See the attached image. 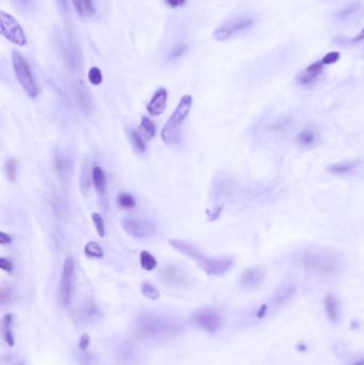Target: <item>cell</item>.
<instances>
[{
  "label": "cell",
  "instance_id": "ac0fdd59",
  "mask_svg": "<svg viewBox=\"0 0 364 365\" xmlns=\"http://www.w3.org/2000/svg\"><path fill=\"white\" fill-rule=\"evenodd\" d=\"M74 97L78 107L80 108V110L85 113H88L90 111L92 103H91V98L87 92V90L83 86L77 85L74 88Z\"/></svg>",
  "mask_w": 364,
  "mask_h": 365
},
{
  "label": "cell",
  "instance_id": "30bf717a",
  "mask_svg": "<svg viewBox=\"0 0 364 365\" xmlns=\"http://www.w3.org/2000/svg\"><path fill=\"white\" fill-rule=\"evenodd\" d=\"M191 321L208 333H215L221 326L220 315L212 309L198 310L191 315Z\"/></svg>",
  "mask_w": 364,
  "mask_h": 365
},
{
  "label": "cell",
  "instance_id": "5b68a950",
  "mask_svg": "<svg viewBox=\"0 0 364 365\" xmlns=\"http://www.w3.org/2000/svg\"><path fill=\"white\" fill-rule=\"evenodd\" d=\"M12 63L15 76L22 88L26 91L31 98H35L39 93V88L36 86L35 79L32 75V72L28 62L23 57L21 52L16 50L12 51Z\"/></svg>",
  "mask_w": 364,
  "mask_h": 365
},
{
  "label": "cell",
  "instance_id": "8d00e7d4",
  "mask_svg": "<svg viewBox=\"0 0 364 365\" xmlns=\"http://www.w3.org/2000/svg\"><path fill=\"white\" fill-rule=\"evenodd\" d=\"M83 8H84L85 14H87L89 16L94 15L95 10H94V6H93V0H83Z\"/></svg>",
  "mask_w": 364,
  "mask_h": 365
},
{
  "label": "cell",
  "instance_id": "f1b7e54d",
  "mask_svg": "<svg viewBox=\"0 0 364 365\" xmlns=\"http://www.w3.org/2000/svg\"><path fill=\"white\" fill-rule=\"evenodd\" d=\"M141 293L144 297L151 300H157L160 297L158 289L149 282H143L141 284Z\"/></svg>",
  "mask_w": 364,
  "mask_h": 365
},
{
  "label": "cell",
  "instance_id": "ffe728a7",
  "mask_svg": "<svg viewBox=\"0 0 364 365\" xmlns=\"http://www.w3.org/2000/svg\"><path fill=\"white\" fill-rule=\"evenodd\" d=\"M3 336L6 343L13 347L15 341L13 335V315L11 313H8L3 317Z\"/></svg>",
  "mask_w": 364,
  "mask_h": 365
},
{
  "label": "cell",
  "instance_id": "4fadbf2b",
  "mask_svg": "<svg viewBox=\"0 0 364 365\" xmlns=\"http://www.w3.org/2000/svg\"><path fill=\"white\" fill-rule=\"evenodd\" d=\"M324 67L325 66L323 65L322 60H318L309 67H307L304 71L300 72L297 75L296 77L297 85L302 87L311 85L313 81L322 74Z\"/></svg>",
  "mask_w": 364,
  "mask_h": 365
},
{
  "label": "cell",
  "instance_id": "e575fe53",
  "mask_svg": "<svg viewBox=\"0 0 364 365\" xmlns=\"http://www.w3.org/2000/svg\"><path fill=\"white\" fill-rule=\"evenodd\" d=\"M340 59V52L338 51H332V52H328L327 54L321 59L324 66H331L334 65L335 62H338Z\"/></svg>",
  "mask_w": 364,
  "mask_h": 365
},
{
  "label": "cell",
  "instance_id": "e0dca14e",
  "mask_svg": "<svg viewBox=\"0 0 364 365\" xmlns=\"http://www.w3.org/2000/svg\"><path fill=\"white\" fill-rule=\"evenodd\" d=\"M295 293H296V287L293 284L287 283V284L281 285L275 293L274 296L275 303L278 306H282L288 302V301L293 298Z\"/></svg>",
  "mask_w": 364,
  "mask_h": 365
},
{
  "label": "cell",
  "instance_id": "5bb4252c",
  "mask_svg": "<svg viewBox=\"0 0 364 365\" xmlns=\"http://www.w3.org/2000/svg\"><path fill=\"white\" fill-rule=\"evenodd\" d=\"M167 98L168 93L167 90L160 88L158 89L155 93H154L153 97L151 98L150 103L148 104V112L151 115H159L165 111L166 106H167Z\"/></svg>",
  "mask_w": 364,
  "mask_h": 365
},
{
  "label": "cell",
  "instance_id": "8fae6325",
  "mask_svg": "<svg viewBox=\"0 0 364 365\" xmlns=\"http://www.w3.org/2000/svg\"><path fill=\"white\" fill-rule=\"evenodd\" d=\"M266 278V271L262 267H252L245 270L239 279V283L242 288L247 290H253L260 287Z\"/></svg>",
  "mask_w": 364,
  "mask_h": 365
},
{
  "label": "cell",
  "instance_id": "b9f144b4",
  "mask_svg": "<svg viewBox=\"0 0 364 365\" xmlns=\"http://www.w3.org/2000/svg\"><path fill=\"white\" fill-rule=\"evenodd\" d=\"M12 241V237L5 233V232H2L0 233V244L2 245H7V244H10Z\"/></svg>",
  "mask_w": 364,
  "mask_h": 365
},
{
  "label": "cell",
  "instance_id": "ee69618b",
  "mask_svg": "<svg viewBox=\"0 0 364 365\" xmlns=\"http://www.w3.org/2000/svg\"><path fill=\"white\" fill-rule=\"evenodd\" d=\"M363 40H364V28L356 36H354L353 39L350 40V43H359V42H362Z\"/></svg>",
  "mask_w": 364,
  "mask_h": 365
},
{
  "label": "cell",
  "instance_id": "f35d334b",
  "mask_svg": "<svg viewBox=\"0 0 364 365\" xmlns=\"http://www.w3.org/2000/svg\"><path fill=\"white\" fill-rule=\"evenodd\" d=\"M79 349L83 350V351H86L89 346H90V336L88 333H84L83 335L80 336L79 339Z\"/></svg>",
  "mask_w": 364,
  "mask_h": 365
},
{
  "label": "cell",
  "instance_id": "9a60e30c",
  "mask_svg": "<svg viewBox=\"0 0 364 365\" xmlns=\"http://www.w3.org/2000/svg\"><path fill=\"white\" fill-rule=\"evenodd\" d=\"M362 10L361 2H353L346 6L342 7L340 10L336 11L333 15L334 20L338 23H348L356 17Z\"/></svg>",
  "mask_w": 364,
  "mask_h": 365
},
{
  "label": "cell",
  "instance_id": "3957f363",
  "mask_svg": "<svg viewBox=\"0 0 364 365\" xmlns=\"http://www.w3.org/2000/svg\"><path fill=\"white\" fill-rule=\"evenodd\" d=\"M193 96L186 94L180 98L174 112L169 117L161 132V139L168 144H176L181 140V127L193 107Z\"/></svg>",
  "mask_w": 364,
  "mask_h": 365
},
{
  "label": "cell",
  "instance_id": "ab89813d",
  "mask_svg": "<svg viewBox=\"0 0 364 365\" xmlns=\"http://www.w3.org/2000/svg\"><path fill=\"white\" fill-rule=\"evenodd\" d=\"M56 4H57V7H58V9H59L60 13H62V14H68V13H70L68 0H56Z\"/></svg>",
  "mask_w": 364,
  "mask_h": 365
},
{
  "label": "cell",
  "instance_id": "9c48e42d",
  "mask_svg": "<svg viewBox=\"0 0 364 365\" xmlns=\"http://www.w3.org/2000/svg\"><path fill=\"white\" fill-rule=\"evenodd\" d=\"M122 227L124 231L136 238H150L156 233V224L148 219H135L124 218L122 219Z\"/></svg>",
  "mask_w": 364,
  "mask_h": 365
},
{
  "label": "cell",
  "instance_id": "4316f807",
  "mask_svg": "<svg viewBox=\"0 0 364 365\" xmlns=\"http://www.w3.org/2000/svg\"><path fill=\"white\" fill-rule=\"evenodd\" d=\"M85 253L91 259H102L104 257L103 249L96 242L90 241L85 246Z\"/></svg>",
  "mask_w": 364,
  "mask_h": 365
},
{
  "label": "cell",
  "instance_id": "836d02e7",
  "mask_svg": "<svg viewBox=\"0 0 364 365\" xmlns=\"http://www.w3.org/2000/svg\"><path fill=\"white\" fill-rule=\"evenodd\" d=\"M92 221L96 227V231L99 235V237H104L105 236V222L103 217L99 215L98 213H93L92 214Z\"/></svg>",
  "mask_w": 364,
  "mask_h": 365
},
{
  "label": "cell",
  "instance_id": "7bdbcfd3",
  "mask_svg": "<svg viewBox=\"0 0 364 365\" xmlns=\"http://www.w3.org/2000/svg\"><path fill=\"white\" fill-rule=\"evenodd\" d=\"M166 3L171 8H178V7H181L183 5H185L186 0H166Z\"/></svg>",
  "mask_w": 364,
  "mask_h": 365
},
{
  "label": "cell",
  "instance_id": "d4e9b609",
  "mask_svg": "<svg viewBox=\"0 0 364 365\" xmlns=\"http://www.w3.org/2000/svg\"><path fill=\"white\" fill-rule=\"evenodd\" d=\"M354 168L353 162H340V163H334V165H330L327 170L333 174H346V173H350Z\"/></svg>",
  "mask_w": 364,
  "mask_h": 365
},
{
  "label": "cell",
  "instance_id": "74e56055",
  "mask_svg": "<svg viewBox=\"0 0 364 365\" xmlns=\"http://www.w3.org/2000/svg\"><path fill=\"white\" fill-rule=\"evenodd\" d=\"M0 268H2L3 270H5V271H7V272H9V273L13 272V270H14L13 263L10 260H8L6 258L0 259Z\"/></svg>",
  "mask_w": 364,
  "mask_h": 365
},
{
  "label": "cell",
  "instance_id": "d590c367",
  "mask_svg": "<svg viewBox=\"0 0 364 365\" xmlns=\"http://www.w3.org/2000/svg\"><path fill=\"white\" fill-rule=\"evenodd\" d=\"M54 168L57 169V171H58L59 173H62V174H63V173H65V172L67 171V169H68L66 160L63 159L62 156H60V155H59V156L57 155L56 158H54Z\"/></svg>",
  "mask_w": 364,
  "mask_h": 365
},
{
  "label": "cell",
  "instance_id": "cb8c5ba5",
  "mask_svg": "<svg viewBox=\"0 0 364 365\" xmlns=\"http://www.w3.org/2000/svg\"><path fill=\"white\" fill-rule=\"evenodd\" d=\"M140 264L144 270L152 271L157 267V260L150 252L142 251L140 253Z\"/></svg>",
  "mask_w": 364,
  "mask_h": 365
},
{
  "label": "cell",
  "instance_id": "bcb514c9",
  "mask_svg": "<svg viewBox=\"0 0 364 365\" xmlns=\"http://www.w3.org/2000/svg\"><path fill=\"white\" fill-rule=\"evenodd\" d=\"M351 365H364V358H363V359H360V360L357 361V362H354V363L351 364Z\"/></svg>",
  "mask_w": 364,
  "mask_h": 365
},
{
  "label": "cell",
  "instance_id": "f546056e",
  "mask_svg": "<svg viewBox=\"0 0 364 365\" xmlns=\"http://www.w3.org/2000/svg\"><path fill=\"white\" fill-rule=\"evenodd\" d=\"M6 173L9 180L14 182L17 177V160L14 157H10L6 161Z\"/></svg>",
  "mask_w": 364,
  "mask_h": 365
},
{
  "label": "cell",
  "instance_id": "7402d4cb",
  "mask_svg": "<svg viewBox=\"0 0 364 365\" xmlns=\"http://www.w3.org/2000/svg\"><path fill=\"white\" fill-rule=\"evenodd\" d=\"M139 133L145 140L152 139L156 134V127L149 116H142L139 126Z\"/></svg>",
  "mask_w": 364,
  "mask_h": 365
},
{
  "label": "cell",
  "instance_id": "44dd1931",
  "mask_svg": "<svg viewBox=\"0 0 364 365\" xmlns=\"http://www.w3.org/2000/svg\"><path fill=\"white\" fill-rule=\"evenodd\" d=\"M92 180H93V185L98 193V195L104 196L106 193L107 179H106L105 172L101 167L95 166L92 169Z\"/></svg>",
  "mask_w": 364,
  "mask_h": 365
},
{
  "label": "cell",
  "instance_id": "ba28073f",
  "mask_svg": "<svg viewBox=\"0 0 364 365\" xmlns=\"http://www.w3.org/2000/svg\"><path fill=\"white\" fill-rule=\"evenodd\" d=\"M0 32L4 38L17 46L23 47L27 44L26 34L20 23L11 14L5 11L0 12Z\"/></svg>",
  "mask_w": 364,
  "mask_h": 365
},
{
  "label": "cell",
  "instance_id": "d6a6232c",
  "mask_svg": "<svg viewBox=\"0 0 364 365\" xmlns=\"http://www.w3.org/2000/svg\"><path fill=\"white\" fill-rule=\"evenodd\" d=\"M16 295L10 287H3L2 291H0V301H2V305H8L12 303L15 301Z\"/></svg>",
  "mask_w": 364,
  "mask_h": 365
},
{
  "label": "cell",
  "instance_id": "52a82bcc",
  "mask_svg": "<svg viewBox=\"0 0 364 365\" xmlns=\"http://www.w3.org/2000/svg\"><path fill=\"white\" fill-rule=\"evenodd\" d=\"M74 278H75V265L72 257L66 259L63 265L61 281L59 286V302L62 308H68L71 305L73 291H74Z\"/></svg>",
  "mask_w": 364,
  "mask_h": 365
},
{
  "label": "cell",
  "instance_id": "277c9868",
  "mask_svg": "<svg viewBox=\"0 0 364 365\" xmlns=\"http://www.w3.org/2000/svg\"><path fill=\"white\" fill-rule=\"evenodd\" d=\"M307 270L320 276H330L338 270V263L329 253L321 250H308L305 254Z\"/></svg>",
  "mask_w": 364,
  "mask_h": 365
},
{
  "label": "cell",
  "instance_id": "60d3db41",
  "mask_svg": "<svg viewBox=\"0 0 364 365\" xmlns=\"http://www.w3.org/2000/svg\"><path fill=\"white\" fill-rule=\"evenodd\" d=\"M72 4H73V6H74V9L77 12V14L83 17L85 15V11L83 8V0H72Z\"/></svg>",
  "mask_w": 364,
  "mask_h": 365
},
{
  "label": "cell",
  "instance_id": "7c38bea8",
  "mask_svg": "<svg viewBox=\"0 0 364 365\" xmlns=\"http://www.w3.org/2000/svg\"><path fill=\"white\" fill-rule=\"evenodd\" d=\"M160 281L168 286H181L187 284V273L176 266H167L160 271Z\"/></svg>",
  "mask_w": 364,
  "mask_h": 365
},
{
  "label": "cell",
  "instance_id": "7a4b0ae2",
  "mask_svg": "<svg viewBox=\"0 0 364 365\" xmlns=\"http://www.w3.org/2000/svg\"><path fill=\"white\" fill-rule=\"evenodd\" d=\"M170 245L185 257L195 261L208 275L221 276L229 271L233 266V259L231 258H212L207 257L200 251L196 246L181 239H171Z\"/></svg>",
  "mask_w": 364,
  "mask_h": 365
},
{
  "label": "cell",
  "instance_id": "8992f818",
  "mask_svg": "<svg viewBox=\"0 0 364 365\" xmlns=\"http://www.w3.org/2000/svg\"><path fill=\"white\" fill-rule=\"evenodd\" d=\"M254 22L256 21H254L253 16L246 14L232 17L229 21L222 24L219 28L216 29V31L214 32V39L219 42L225 41L230 39L234 34L250 29L254 25Z\"/></svg>",
  "mask_w": 364,
  "mask_h": 365
},
{
  "label": "cell",
  "instance_id": "6da1fadb",
  "mask_svg": "<svg viewBox=\"0 0 364 365\" xmlns=\"http://www.w3.org/2000/svg\"><path fill=\"white\" fill-rule=\"evenodd\" d=\"M135 331L142 339H168L181 331L176 319L155 313H144L136 322Z\"/></svg>",
  "mask_w": 364,
  "mask_h": 365
},
{
  "label": "cell",
  "instance_id": "d6986e66",
  "mask_svg": "<svg viewBox=\"0 0 364 365\" xmlns=\"http://www.w3.org/2000/svg\"><path fill=\"white\" fill-rule=\"evenodd\" d=\"M296 142L299 147L305 149L313 148L317 143V134L312 129H306L297 135Z\"/></svg>",
  "mask_w": 364,
  "mask_h": 365
},
{
  "label": "cell",
  "instance_id": "1f68e13d",
  "mask_svg": "<svg viewBox=\"0 0 364 365\" xmlns=\"http://www.w3.org/2000/svg\"><path fill=\"white\" fill-rule=\"evenodd\" d=\"M88 78H89V81L92 85L94 86H98L102 84L103 81V74H102V71L99 70L98 68L96 67H93L91 68L89 73H88Z\"/></svg>",
  "mask_w": 364,
  "mask_h": 365
},
{
  "label": "cell",
  "instance_id": "2e32d148",
  "mask_svg": "<svg viewBox=\"0 0 364 365\" xmlns=\"http://www.w3.org/2000/svg\"><path fill=\"white\" fill-rule=\"evenodd\" d=\"M325 308L327 317L332 323L339 322L340 319V302L333 294H328L325 299Z\"/></svg>",
  "mask_w": 364,
  "mask_h": 365
},
{
  "label": "cell",
  "instance_id": "f6af8a7d",
  "mask_svg": "<svg viewBox=\"0 0 364 365\" xmlns=\"http://www.w3.org/2000/svg\"><path fill=\"white\" fill-rule=\"evenodd\" d=\"M265 311H266V306H263L262 309L260 310V312L258 313V316H259V317H263L264 314H265Z\"/></svg>",
  "mask_w": 364,
  "mask_h": 365
},
{
  "label": "cell",
  "instance_id": "83f0119b",
  "mask_svg": "<svg viewBox=\"0 0 364 365\" xmlns=\"http://www.w3.org/2000/svg\"><path fill=\"white\" fill-rule=\"evenodd\" d=\"M96 316H98V311L94 303L88 302L83 307V309H81L80 317L83 318L84 321H86V322L94 321Z\"/></svg>",
  "mask_w": 364,
  "mask_h": 365
},
{
  "label": "cell",
  "instance_id": "603a6c76",
  "mask_svg": "<svg viewBox=\"0 0 364 365\" xmlns=\"http://www.w3.org/2000/svg\"><path fill=\"white\" fill-rule=\"evenodd\" d=\"M91 181L92 180V171L90 170L89 163L88 161H86L83 166V169H81V174H80V189L83 193H87V191L90 189L91 186Z\"/></svg>",
  "mask_w": 364,
  "mask_h": 365
},
{
  "label": "cell",
  "instance_id": "484cf974",
  "mask_svg": "<svg viewBox=\"0 0 364 365\" xmlns=\"http://www.w3.org/2000/svg\"><path fill=\"white\" fill-rule=\"evenodd\" d=\"M130 140H131V143H132L133 148L135 149L136 152L143 153V152L145 151V149H147V147H145L144 138L140 135L139 132L131 131V133H130Z\"/></svg>",
  "mask_w": 364,
  "mask_h": 365
},
{
  "label": "cell",
  "instance_id": "4dcf8cb0",
  "mask_svg": "<svg viewBox=\"0 0 364 365\" xmlns=\"http://www.w3.org/2000/svg\"><path fill=\"white\" fill-rule=\"evenodd\" d=\"M116 202H117V205H119L122 208H125V209L133 208L136 205L135 199L131 195L126 194V193H121V194L117 195Z\"/></svg>",
  "mask_w": 364,
  "mask_h": 365
}]
</instances>
